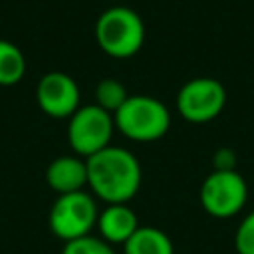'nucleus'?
<instances>
[{
    "label": "nucleus",
    "mask_w": 254,
    "mask_h": 254,
    "mask_svg": "<svg viewBox=\"0 0 254 254\" xmlns=\"http://www.w3.org/2000/svg\"><path fill=\"white\" fill-rule=\"evenodd\" d=\"M87 187L105 204L129 202L141 189L143 171L139 159L123 149L109 145L85 159Z\"/></svg>",
    "instance_id": "nucleus-1"
},
{
    "label": "nucleus",
    "mask_w": 254,
    "mask_h": 254,
    "mask_svg": "<svg viewBox=\"0 0 254 254\" xmlns=\"http://www.w3.org/2000/svg\"><path fill=\"white\" fill-rule=\"evenodd\" d=\"M95 42L109 58H133L145 44V22L127 6L107 8L95 22Z\"/></svg>",
    "instance_id": "nucleus-2"
},
{
    "label": "nucleus",
    "mask_w": 254,
    "mask_h": 254,
    "mask_svg": "<svg viewBox=\"0 0 254 254\" xmlns=\"http://www.w3.org/2000/svg\"><path fill=\"white\" fill-rule=\"evenodd\" d=\"M115 129L137 143H153L167 135L171 127L169 107L151 95H129L113 113Z\"/></svg>",
    "instance_id": "nucleus-3"
},
{
    "label": "nucleus",
    "mask_w": 254,
    "mask_h": 254,
    "mask_svg": "<svg viewBox=\"0 0 254 254\" xmlns=\"http://www.w3.org/2000/svg\"><path fill=\"white\" fill-rule=\"evenodd\" d=\"M97 216L99 210L95 198L85 190H77L58 194L50 208L48 224L54 236L64 242H71L91 234V230L97 226Z\"/></svg>",
    "instance_id": "nucleus-4"
},
{
    "label": "nucleus",
    "mask_w": 254,
    "mask_h": 254,
    "mask_svg": "<svg viewBox=\"0 0 254 254\" xmlns=\"http://www.w3.org/2000/svg\"><path fill=\"white\" fill-rule=\"evenodd\" d=\"M115 131L113 115L95 103L79 105L67 121V141L75 155L87 159L111 145Z\"/></svg>",
    "instance_id": "nucleus-5"
},
{
    "label": "nucleus",
    "mask_w": 254,
    "mask_h": 254,
    "mask_svg": "<svg viewBox=\"0 0 254 254\" xmlns=\"http://www.w3.org/2000/svg\"><path fill=\"white\" fill-rule=\"evenodd\" d=\"M248 198V185L234 169H214L200 185L198 200L214 218L236 216Z\"/></svg>",
    "instance_id": "nucleus-6"
},
{
    "label": "nucleus",
    "mask_w": 254,
    "mask_h": 254,
    "mask_svg": "<svg viewBox=\"0 0 254 254\" xmlns=\"http://www.w3.org/2000/svg\"><path fill=\"white\" fill-rule=\"evenodd\" d=\"M226 105V89L214 77H192L177 93V111L189 123H208Z\"/></svg>",
    "instance_id": "nucleus-7"
},
{
    "label": "nucleus",
    "mask_w": 254,
    "mask_h": 254,
    "mask_svg": "<svg viewBox=\"0 0 254 254\" xmlns=\"http://www.w3.org/2000/svg\"><path fill=\"white\" fill-rule=\"evenodd\" d=\"M79 85L71 75L64 71H48L36 85L38 107L56 119H69L79 109Z\"/></svg>",
    "instance_id": "nucleus-8"
},
{
    "label": "nucleus",
    "mask_w": 254,
    "mask_h": 254,
    "mask_svg": "<svg viewBox=\"0 0 254 254\" xmlns=\"http://www.w3.org/2000/svg\"><path fill=\"white\" fill-rule=\"evenodd\" d=\"M46 183L58 194L83 190L87 185V163L79 155L56 157L46 169Z\"/></svg>",
    "instance_id": "nucleus-9"
},
{
    "label": "nucleus",
    "mask_w": 254,
    "mask_h": 254,
    "mask_svg": "<svg viewBox=\"0 0 254 254\" xmlns=\"http://www.w3.org/2000/svg\"><path fill=\"white\" fill-rule=\"evenodd\" d=\"M139 226L137 214L127 202L107 204L97 216V230L109 244H125Z\"/></svg>",
    "instance_id": "nucleus-10"
},
{
    "label": "nucleus",
    "mask_w": 254,
    "mask_h": 254,
    "mask_svg": "<svg viewBox=\"0 0 254 254\" xmlns=\"http://www.w3.org/2000/svg\"><path fill=\"white\" fill-rule=\"evenodd\" d=\"M123 254H175V246L167 232L157 226H139L123 244Z\"/></svg>",
    "instance_id": "nucleus-11"
},
{
    "label": "nucleus",
    "mask_w": 254,
    "mask_h": 254,
    "mask_svg": "<svg viewBox=\"0 0 254 254\" xmlns=\"http://www.w3.org/2000/svg\"><path fill=\"white\" fill-rule=\"evenodd\" d=\"M26 73V58L22 50L0 38V85H16Z\"/></svg>",
    "instance_id": "nucleus-12"
},
{
    "label": "nucleus",
    "mask_w": 254,
    "mask_h": 254,
    "mask_svg": "<svg viewBox=\"0 0 254 254\" xmlns=\"http://www.w3.org/2000/svg\"><path fill=\"white\" fill-rule=\"evenodd\" d=\"M127 97H129V93H127L125 85L115 77H105L95 87V105L109 111L111 115L127 101Z\"/></svg>",
    "instance_id": "nucleus-13"
},
{
    "label": "nucleus",
    "mask_w": 254,
    "mask_h": 254,
    "mask_svg": "<svg viewBox=\"0 0 254 254\" xmlns=\"http://www.w3.org/2000/svg\"><path fill=\"white\" fill-rule=\"evenodd\" d=\"M62 254H117V252L103 238H97L93 234H87L83 238L65 242Z\"/></svg>",
    "instance_id": "nucleus-14"
},
{
    "label": "nucleus",
    "mask_w": 254,
    "mask_h": 254,
    "mask_svg": "<svg viewBox=\"0 0 254 254\" xmlns=\"http://www.w3.org/2000/svg\"><path fill=\"white\" fill-rule=\"evenodd\" d=\"M234 248L238 254H254V210L240 220L234 234Z\"/></svg>",
    "instance_id": "nucleus-15"
},
{
    "label": "nucleus",
    "mask_w": 254,
    "mask_h": 254,
    "mask_svg": "<svg viewBox=\"0 0 254 254\" xmlns=\"http://www.w3.org/2000/svg\"><path fill=\"white\" fill-rule=\"evenodd\" d=\"M214 167L216 169H234V155L228 149H220L214 157Z\"/></svg>",
    "instance_id": "nucleus-16"
},
{
    "label": "nucleus",
    "mask_w": 254,
    "mask_h": 254,
    "mask_svg": "<svg viewBox=\"0 0 254 254\" xmlns=\"http://www.w3.org/2000/svg\"><path fill=\"white\" fill-rule=\"evenodd\" d=\"M107 2H121V0H107Z\"/></svg>",
    "instance_id": "nucleus-17"
}]
</instances>
